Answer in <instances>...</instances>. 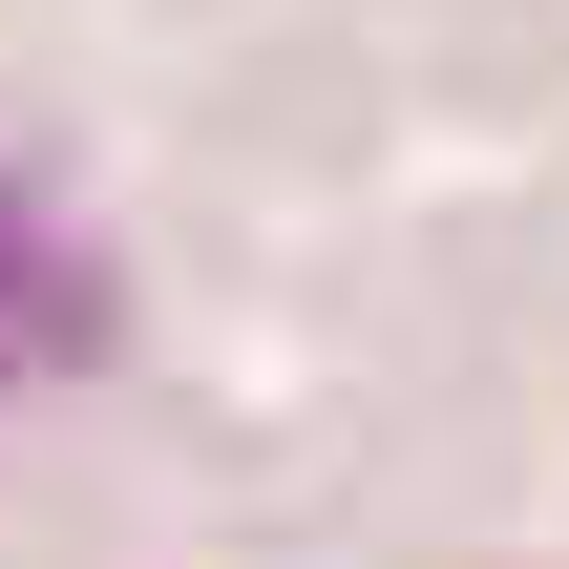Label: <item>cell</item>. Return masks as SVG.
<instances>
[{"instance_id":"6da1fadb","label":"cell","mask_w":569,"mask_h":569,"mask_svg":"<svg viewBox=\"0 0 569 569\" xmlns=\"http://www.w3.org/2000/svg\"><path fill=\"white\" fill-rule=\"evenodd\" d=\"M0 296H21V211H0Z\"/></svg>"}]
</instances>
